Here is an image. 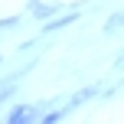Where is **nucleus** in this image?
<instances>
[{
    "mask_svg": "<svg viewBox=\"0 0 124 124\" xmlns=\"http://www.w3.org/2000/svg\"><path fill=\"white\" fill-rule=\"evenodd\" d=\"M114 72H124V52H118V56H114Z\"/></svg>",
    "mask_w": 124,
    "mask_h": 124,
    "instance_id": "20e7f679",
    "label": "nucleus"
},
{
    "mask_svg": "<svg viewBox=\"0 0 124 124\" xmlns=\"http://www.w3.org/2000/svg\"><path fill=\"white\" fill-rule=\"evenodd\" d=\"M118 30H124V10H114L111 16L101 23V33H105V36H111V33H118Z\"/></svg>",
    "mask_w": 124,
    "mask_h": 124,
    "instance_id": "f03ea898",
    "label": "nucleus"
},
{
    "mask_svg": "<svg viewBox=\"0 0 124 124\" xmlns=\"http://www.w3.org/2000/svg\"><path fill=\"white\" fill-rule=\"evenodd\" d=\"M78 20H82V10H69V13H56L52 20H46V23H43V30H39V36H52V33L65 30V26L78 23Z\"/></svg>",
    "mask_w": 124,
    "mask_h": 124,
    "instance_id": "f257e3e1",
    "label": "nucleus"
},
{
    "mask_svg": "<svg viewBox=\"0 0 124 124\" xmlns=\"http://www.w3.org/2000/svg\"><path fill=\"white\" fill-rule=\"evenodd\" d=\"M20 26V16H3L0 20V33H7V30H16Z\"/></svg>",
    "mask_w": 124,
    "mask_h": 124,
    "instance_id": "7ed1b4c3",
    "label": "nucleus"
},
{
    "mask_svg": "<svg viewBox=\"0 0 124 124\" xmlns=\"http://www.w3.org/2000/svg\"><path fill=\"white\" fill-rule=\"evenodd\" d=\"M0 65H3V56H0Z\"/></svg>",
    "mask_w": 124,
    "mask_h": 124,
    "instance_id": "39448f33",
    "label": "nucleus"
}]
</instances>
